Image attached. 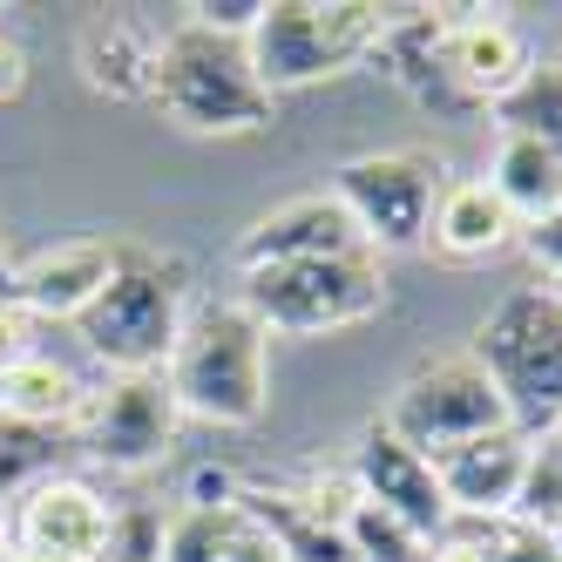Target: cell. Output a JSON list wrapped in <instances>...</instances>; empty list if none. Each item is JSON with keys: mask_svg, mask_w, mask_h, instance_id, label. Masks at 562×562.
<instances>
[{"mask_svg": "<svg viewBox=\"0 0 562 562\" xmlns=\"http://www.w3.org/2000/svg\"><path fill=\"white\" fill-rule=\"evenodd\" d=\"M555 61H562V55H555Z\"/></svg>", "mask_w": 562, "mask_h": 562, "instance_id": "836d02e7", "label": "cell"}, {"mask_svg": "<svg viewBox=\"0 0 562 562\" xmlns=\"http://www.w3.org/2000/svg\"><path fill=\"white\" fill-rule=\"evenodd\" d=\"M190 305H196L190 265L177 251L130 245L123 237L109 285L95 292V305L82 318H75V339L89 346V359L102 373H164Z\"/></svg>", "mask_w": 562, "mask_h": 562, "instance_id": "7a4b0ae2", "label": "cell"}, {"mask_svg": "<svg viewBox=\"0 0 562 562\" xmlns=\"http://www.w3.org/2000/svg\"><path fill=\"white\" fill-rule=\"evenodd\" d=\"M346 251H367L346 204L333 190H305V196H285V204H271L265 217H251L237 231L231 265H237V278H251V271L305 265V258H346Z\"/></svg>", "mask_w": 562, "mask_h": 562, "instance_id": "7c38bea8", "label": "cell"}, {"mask_svg": "<svg viewBox=\"0 0 562 562\" xmlns=\"http://www.w3.org/2000/svg\"><path fill=\"white\" fill-rule=\"evenodd\" d=\"M82 400H89V380L55 352H42V359H27V367L8 373V420H21V427L68 434L75 414H82Z\"/></svg>", "mask_w": 562, "mask_h": 562, "instance_id": "ffe728a7", "label": "cell"}, {"mask_svg": "<svg viewBox=\"0 0 562 562\" xmlns=\"http://www.w3.org/2000/svg\"><path fill=\"white\" fill-rule=\"evenodd\" d=\"M508 245H521V224L508 217V204L481 177H454L448 190H440L434 224H427V251L434 258H448V265H488Z\"/></svg>", "mask_w": 562, "mask_h": 562, "instance_id": "ac0fdd59", "label": "cell"}, {"mask_svg": "<svg viewBox=\"0 0 562 562\" xmlns=\"http://www.w3.org/2000/svg\"><path fill=\"white\" fill-rule=\"evenodd\" d=\"M0 562H8V521H0Z\"/></svg>", "mask_w": 562, "mask_h": 562, "instance_id": "1f68e13d", "label": "cell"}, {"mask_svg": "<svg viewBox=\"0 0 562 562\" xmlns=\"http://www.w3.org/2000/svg\"><path fill=\"white\" fill-rule=\"evenodd\" d=\"M164 562H292V555L251 502H224V508L177 502L164 515Z\"/></svg>", "mask_w": 562, "mask_h": 562, "instance_id": "e0dca14e", "label": "cell"}, {"mask_svg": "<svg viewBox=\"0 0 562 562\" xmlns=\"http://www.w3.org/2000/svg\"><path fill=\"white\" fill-rule=\"evenodd\" d=\"M115 508L89 474H48L8 508V555L14 562H102L115 536Z\"/></svg>", "mask_w": 562, "mask_h": 562, "instance_id": "30bf717a", "label": "cell"}, {"mask_svg": "<svg viewBox=\"0 0 562 562\" xmlns=\"http://www.w3.org/2000/svg\"><path fill=\"white\" fill-rule=\"evenodd\" d=\"M508 515L562 536V434H536L529 440V461H521V488H515Z\"/></svg>", "mask_w": 562, "mask_h": 562, "instance_id": "603a6c76", "label": "cell"}, {"mask_svg": "<svg viewBox=\"0 0 562 562\" xmlns=\"http://www.w3.org/2000/svg\"><path fill=\"white\" fill-rule=\"evenodd\" d=\"M61 448H68V434L21 427V420L0 414V521H8V508L34 488V481L61 474Z\"/></svg>", "mask_w": 562, "mask_h": 562, "instance_id": "7402d4cb", "label": "cell"}, {"mask_svg": "<svg viewBox=\"0 0 562 562\" xmlns=\"http://www.w3.org/2000/svg\"><path fill=\"white\" fill-rule=\"evenodd\" d=\"M177 427L183 414H177L164 373H102L89 380V400L68 427V448H82L89 461L115 474H143L156 461H170Z\"/></svg>", "mask_w": 562, "mask_h": 562, "instance_id": "9c48e42d", "label": "cell"}, {"mask_svg": "<svg viewBox=\"0 0 562 562\" xmlns=\"http://www.w3.org/2000/svg\"><path fill=\"white\" fill-rule=\"evenodd\" d=\"M481 183L502 196L521 231H529L536 217H549V211H562V156L542 149V143H529V136H495Z\"/></svg>", "mask_w": 562, "mask_h": 562, "instance_id": "d6986e66", "label": "cell"}, {"mask_svg": "<svg viewBox=\"0 0 562 562\" xmlns=\"http://www.w3.org/2000/svg\"><path fill=\"white\" fill-rule=\"evenodd\" d=\"M156 61H164V27L143 21V8H95L75 27V68L109 102H149Z\"/></svg>", "mask_w": 562, "mask_h": 562, "instance_id": "4fadbf2b", "label": "cell"}, {"mask_svg": "<svg viewBox=\"0 0 562 562\" xmlns=\"http://www.w3.org/2000/svg\"><path fill=\"white\" fill-rule=\"evenodd\" d=\"M427 562H495V555H488V536H481L474 521H454V529L427 549Z\"/></svg>", "mask_w": 562, "mask_h": 562, "instance_id": "83f0119b", "label": "cell"}, {"mask_svg": "<svg viewBox=\"0 0 562 562\" xmlns=\"http://www.w3.org/2000/svg\"><path fill=\"white\" fill-rule=\"evenodd\" d=\"M549 292H555V299H562V278H555V285H549Z\"/></svg>", "mask_w": 562, "mask_h": 562, "instance_id": "d6a6232c", "label": "cell"}, {"mask_svg": "<svg viewBox=\"0 0 562 562\" xmlns=\"http://www.w3.org/2000/svg\"><path fill=\"white\" fill-rule=\"evenodd\" d=\"M521 251H529V265L542 271V285H555L562 278V211H549V217H536L521 231Z\"/></svg>", "mask_w": 562, "mask_h": 562, "instance_id": "4316f807", "label": "cell"}, {"mask_svg": "<svg viewBox=\"0 0 562 562\" xmlns=\"http://www.w3.org/2000/svg\"><path fill=\"white\" fill-rule=\"evenodd\" d=\"M448 183H454L448 156H434V149H367L333 170V196L346 204L359 245L373 258L427 251V224Z\"/></svg>", "mask_w": 562, "mask_h": 562, "instance_id": "52a82bcc", "label": "cell"}, {"mask_svg": "<svg viewBox=\"0 0 562 562\" xmlns=\"http://www.w3.org/2000/svg\"><path fill=\"white\" fill-rule=\"evenodd\" d=\"M468 352L488 367L515 434L536 440L562 427V299L549 285H515L495 299Z\"/></svg>", "mask_w": 562, "mask_h": 562, "instance_id": "5b68a950", "label": "cell"}, {"mask_svg": "<svg viewBox=\"0 0 562 562\" xmlns=\"http://www.w3.org/2000/svg\"><path fill=\"white\" fill-rule=\"evenodd\" d=\"M115 245H123V237H68V245H48V251L21 258L14 299L42 318V326H75V318L95 305V292L109 285Z\"/></svg>", "mask_w": 562, "mask_h": 562, "instance_id": "9a60e30c", "label": "cell"}, {"mask_svg": "<svg viewBox=\"0 0 562 562\" xmlns=\"http://www.w3.org/2000/svg\"><path fill=\"white\" fill-rule=\"evenodd\" d=\"M258 14H265V0H190V8H183V21L224 34V42H251Z\"/></svg>", "mask_w": 562, "mask_h": 562, "instance_id": "484cf974", "label": "cell"}, {"mask_svg": "<svg viewBox=\"0 0 562 562\" xmlns=\"http://www.w3.org/2000/svg\"><path fill=\"white\" fill-rule=\"evenodd\" d=\"M488 555L495 562H562V536L555 529H536V521H515V515H502V521H488Z\"/></svg>", "mask_w": 562, "mask_h": 562, "instance_id": "cb8c5ba5", "label": "cell"}, {"mask_svg": "<svg viewBox=\"0 0 562 562\" xmlns=\"http://www.w3.org/2000/svg\"><path fill=\"white\" fill-rule=\"evenodd\" d=\"M164 386L183 420L204 427H258L271 407V333L237 299H196Z\"/></svg>", "mask_w": 562, "mask_h": 562, "instance_id": "6da1fadb", "label": "cell"}, {"mask_svg": "<svg viewBox=\"0 0 562 562\" xmlns=\"http://www.w3.org/2000/svg\"><path fill=\"white\" fill-rule=\"evenodd\" d=\"M346 474H352V488L367 495L373 508H386L400 529H414L427 549L454 529L448 495H440V481H434V461H427V454H414V448H407V440H400L386 420H367V427H359Z\"/></svg>", "mask_w": 562, "mask_h": 562, "instance_id": "8fae6325", "label": "cell"}, {"mask_svg": "<svg viewBox=\"0 0 562 562\" xmlns=\"http://www.w3.org/2000/svg\"><path fill=\"white\" fill-rule=\"evenodd\" d=\"M0 414H8V373H0Z\"/></svg>", "mask_w": 562, "mask_h": 562, "instance_id": "4dcf8cb0", "label": "cell"}, {"mask_svg": "<svg viewBox=\"0 0 562 562\" xmlns=\"http://www.w3.org/2000/svg\"><path fill=\"white\" fill-rule=\"evenodd\" d=\"M555 434H562V427H555Z\"/></svg>", "mask_w": 562, "mask_h": 562, "instance_id": "e575fe53", "label": "cell"}, {"mask_svg": "<svg viewBox=\"0 0 562 562\" xmlns=\"http://www.w3.org/2000/svg\"><path fill=\"white\" fill-rule=\"evenodd\" d=\"M440 61H448L454 89L474 109H495L521 82V75L536 68L529 42H521V27L502 21V14H481V8H448V48H440Z\"/></svg>", "mask_w": 562, "mask_h": 562, "instance_id": "2e32d148", "label": "cell"}, {"mask_svg": "<svg viewBox=\"0 0 562 562\" xmlns=\"http://www.w3.org/2000/svg\"><path fill=\"white\" fill-rule=\"evenodd\" d=\"M14 271H21V258H8V245H0V299H14Z\"/></svg>", "mask_w": 562, "mask_h": 562, "instance_id": "f546056e", "label": "cell"}, {"mask_svg": "<svg viewBox=\"0 0 562 562\" xmlns=\"http://www.w3.org/2000/svg\"><path fill=\"white\" fill-rule=\"evenodd\" d=\"M495 136H529L562 156V61H536L495 102Z\"/></svg>", "mask_w": 562, "mask_h": 562, "instance_id": "44dd1931", "label": "cell"}, {"mask_svg": "<svg viewBox=\"0 0 562 562\" xmlns=\"http://www.w3.org/2000/svg\"><path fill=\"white\" fill-rule=\"evenodd\" d=\"M521 461H529V434H515V427L434 454V481H440V495H448V515L474 521V529L502 521L515 508V488H521Z\"/></svg>", "mask_w": 562, "mask_h": 562, "instance_id": "5bb4252c", "label": "cell"}, {"mask_svg": "<svg viewBox=\"0 0 562 562\" xmlns=\"http://www.w3.org/2000/svg\"><path fill=\"white\" fill-rule=\"evenodd\" d=\"M380 42H386V8H373V0H265L245 48L258 82L271 95H292L373 68Z\"/></svg>", "mask_w": 562, "mask_h": 562, "instance_id": "277c9868", "label": "cell"}, {"mask_svg": "<svg viewBox=\"0 0 562 562\" xmlns=\"http://www.w3.org/2000/svg\"><path fill=\"white\" fill-rule=\"evenodd\" d=\"M414 454H448L461 440H481V434H502L508 427V407L488 380L474 352H440V359H420V367L393 386L386 414H380Z\"/></svg>", "mask_w": 562, "mask_h": 562, "instance_id": "ba28073f", "label": "cell"}, {"mask_svg": "<svg viewBox=\"0 0 562 562\" xmlns=\"http://www.w3.org/2000/svg\"><path fill=\"white\" fill-rule=\"evenodd\" d=\"M237 305H245L271 339H326L352 333L386 312V258L346 251V258H305L237 278Z\"/></svg>", "mask_w": 562, "mask_h": 562, "instance_id": "8992f818", "label": "cell"}, {"mask_svg": "<svg viewBox=\"0 0 562 562\" xmlns=\"http://www.w3.org/2000/svg\"><path fill=\"white\" fill-rule=\"evenodd\" d=\"M27 89V48L14 42V27H0V102H14Z\"/></svg>", "mask_w": 562, "mask_h": 562, "instance_id": "f1b7e54d", "label": "cell"}, {"mask_svg": "<svg viewBox=\"0 0 562 562\" xmlns=\"http://www.w3.org/2000/svg\"><path fill=\"white\" fill-rule=\"evenodd\" d=\"M48 326L34 318L21 299H0V373H14V367H27V359H42L48 352V339H42Z\"/></svg>", "mask_w": 562, "mask_h": 562, "instance_id": "d4e9b609", "label": "cell"}, {"mask_svg": "<svg viewBox=\"0 0 562 562\" xmlns=\"http://www.w3.org/2000/svg\"><path fill=\"white\" fill-rule=\"evenodd\" d=\"M149 109H164L190 136H258L271 130L278 95L258 82L245 42H224V34L196 27V21H170Z\"/></svg>", "mask_w": 562, "mask_h": 562, "instance_id": "3957f363", "label": "cell"}]
</instances>
